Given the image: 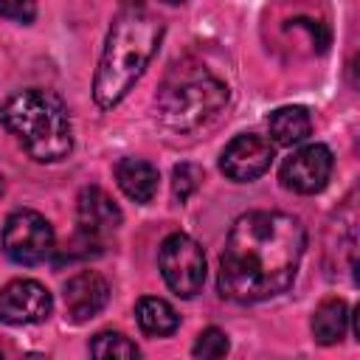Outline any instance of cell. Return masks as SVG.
<instances>
[{"instance_id": "obj_1", "label": "cell", "mask_w": 360, "mask_h": 360, "mask_svg": "<svg viewBox=\"0 0 360 360\" xmlns=\"http://www.w3.org/2000/svg\"><path fill=\"white\" fill-rule=\"evenodd\" d=\"M307 231L284 211H248L225 239L219 256V295L236 304H256L281 295L298 273Z\"/></svg>"}, {"instance_id": "obj_2", "label": "cell", "mask_w": 360, "mask_h": 360, "mask_svg": "<svg viewBox=\"0 0 360 360\" xmlns=\"http://www.w3.org/2000/svg\"><path fill=\"white\" fill-rule=\"evenodd\" d=\"M163 39V22L143 6H124L112 20L98 70L93 79V98L101 110L115 107L141 79Z\"/></svg>"}, {"instance_id": "obj_3", "label": "cell", "mask_w": 360, "mask_h": 360, "mask_svg": "<svg viewBox=\"0 0 360 360\" xmlns=\"http://www.w3.org/2000/svg\"><path fill=\"white\" fill-rule=\"evenodd\" d=\"M0 121L39 163H56L73 149L70 112L51 90L28 87L14 93L0 107Z\"/></svg>"}, {"instance_id": "obj_4", "label": "cell", "mask_w": 360, "mask_h": 360, "mask_svg": "<svg viewBox=\"0 0 360 360\" xmlns=\"http://www.w3.org/2000/svg\"><path fill=\"white\" fill-rule=\"evenodd\" d=\"M228 101V87L200 65H177L158 90V118L169 129L191 132L208 124Z\"/></svg>"}, {"instance_id": "obj_5", "label": "cell", "mask_w": 360, "mask_h": 360, "mask_svg": "<svg viewBox=\"0 0 360 360\" xmlns=\"http://www.w3.org/2000/svg\"><path fill=\"white\" fill-rule=\"evenodd\" d=\"M158 264H160V276H163L166 287L174 295L191 298V295H197L202 290L205 253H202L200 242L191 239L188 233H169L160 242Z\"/></svg>"}, {"instance_id": "obj_6", "label": "cell", "mask_w": 360, "mask_h": 360, "mask_svg": "<svg viewBox=\"0 0 360 360\" xmlns=\"http://www.w3.org/2000/svg\"><path fill=\"white\" fill-rule=\"evenodd\" d=\"M0 248L14 264H39L56 250L53 228L42 214L31 208H20L8 214L3 222Z\"/></svg>"}, {"instance_id": "obj_7", "label": "cell", "mask_w": 360, "mask_h": 360, "mask_svg": "<svg viewBox=\"0 0 360 360\" xmlns=\"http://www.w3.org/2000/svg\"><path fill=\"white\" fill-rule=\"evenodd\" d=\"M332 174V152L323 143L298 146L278 169L281 186L295 194H315L329 183Z\"/></svg>"}, {"instance_id": "obj_8", "label": "cell", "mask_w": 360, "mask_h": 360, "mask_svg": "<svg viewBox=\"0 0 360 360\" xmlns=\"http://www.w3.org/2000/svg\"><path fill=\"white\" fill-rule=\"evenodd\" d=\"M53 298L45 284L34 278H14L0 290V321L11 326L39 323L51 315Z\"/></svg>"}, {"instance_id": "obj_9", "label": "cell", "mask_w": 360, "mask_h": 360, "mask_svg": "<svg viewBox=\"0 0 360 360\" xmlns=\"http://www.w3.org/2000/svg\"><path fill=\"white\" fill-rule=\"evenodd\" d=\"M273 163V143L256 132H242L228 141L219 155V169L233 183H250L262 177Z\"/></svg>"}, {"instance_id": "obj_10", "label": "cell", "mask_w": 360, "mask_h": 360, "mask_svg": "<svg viewBox=\"0 0 360 360\" xmlns=\"http://www.w3.org/2000/svg\"><path fill=\"white\" fill-rule=\"evenodd\" d=\"M110 301V284L96 270H82L65 281V309L70 321L82 323L96 318Z\"/></svg>"}, {"instance_id": "obj_11", "label": "cell", "mask_w": 360, "mask_h": 360, "mask_svg": "<svg viewBox=\"0 0 360 360\" xmlns=\"http://www.w3.org/2000/svg\"><path fill=\"white\" fill-rule=\"evenodd\" d=\"M76 219H79L82 233H87L93 239H101V236H107L110 231H115L121 225V208L115 205V200L104 188L87 186V188L79 191Z\"/></svg>"}, {"instance_id": "obj_12", "label": "cell", "mask_w": 360, "mask_h": 360, "mask_svg": "<svg viewBox=\"0 0 360 360\" xmlns=\"http://www.w3.org/2000/svg\"><path fill=\"white\" fill-rule=\"evenodd\" d=\"M115 183H118V188L129 200H135V202L143 205V202H152V197L158 194L160 174L143 158H121L115 163Z\"/></svg>"}, {"instance_id": "obj_13", "label": "cell", "mask_w": 360, "mask_h": 360, "mask_svg": "<svg viewBox=\"0 0 360 360\" xmlns=\"http://www.w3.org/2000/svg\"><path fill=\"white\" fill-rule=\"evenodd\" d=\"M267 127H270L273 143H278V146H295V143H304L309 138L312 118H309V112L304 107L290 104V107H278L276 112H270Z\"/></svg>"}, {"instance_id": "obj_14", "label": "cell", "mask_w": 360, "mask_h": 360, "mask_svg": "<svg viewBox=\"0 0 360 360\" xmlns=\"http://www.w3.org/2000/svg\"><path fill=\"white\" fill-rule=\"evenodd\" d=\"M349 307L343 298H326L315 315H312V335L321 346H332L338 340H343L346 329H349Z\"/></svg>"}, {"instance_id": "obj_15", "label": "cell", "mask_w": 360, "mask_h": 360, "mask_svg": "<svg viewBox=\"0 0 360 360\" xmlns=\"http://www.w3.org/2000/svg\"><path fill=\"white\" fill-rule=\"evenodd\" d=\"M135 318H138V326L152 338H166L180 326V315L174 312V307L155 295H146L138 301Z\"/></svg>"}, {"instance_id": "obj_16", "label": "cell", "mask_w": 360, "mask_h": 360, "mask_svg": "<svg viewBox=\"0 0 360 360\" xmlns=\"http://www.w3.org/2000/svg\"><path fill=\"white\" fill-rule=\"evenodd\" d=\"M90 354L93 357H101V360H107V357H124V360H129V357H138L141 352L121 332H98L90 340Z\"/></svg>"}, {"instance_id": "obj_17", "label": "cell", "mask_w": 360, "mask_h": 360, "mask_svg": "<svg viewBox=\"0 0 360 360\" xmlns=\"http://www.w3.org/2000/svg\"><path fill=\"white\" fill-rule=\"evenodd\" d=\"M228 349H231L228 335H225L222 329H217V326H208V329H202V332L197 335V340H194V346H191V354H194V357H208V360H214V357H225Z\"/></svg>"}, {"instance_id": "obj_18", "label": "cell", "mask_w": 360, "mask_h": 360, "mask_svg": "<svg viewBox=\"0 0 360 360\" xmlns=\"http://www.w3.org/2000/svg\"><path fill=\"white\" fill-rule=\"evenodd\" d=\"M200 183H202V169H200V166H194V163H180V166H174V172H172V191H174V200L186 202V200L200 188Z\"/></svg>"}, {"instance_id": "obj_19", "label": "cell", "mask_w": 360, "mask_h": 360, "mask_svg": "<svg viewBox=\"0 0 360 360\" xmlns=\"http://www.w3.org/2000/svg\"><path fill=\"white\" fill-rule=\"evenodd\" d=\"M0 17L14 22H31L37 17V0H0Z\"/></svg>"}, {"instance_id": "obj_20", "label": "cell", "mask_w": 360, "mask_h": 360, "mask_svg": "<svg viewBox=\"0 0 360 360\" xmlns=\"http://www.w3.org/2000/svg\"><path fill=\"white\" fill-rule=\"evenodd\" d=\"M3 191H6V183H3V174H0V197H3Z\"/></svg>"}, {"instance_id": "obj_21", "label": "cell", "mask_w": 360, "mask_h": 360, "mask_svg": "<svg viewBox=\"0 0 360 360\" xmlns=\"http://www.w3.org/2000/svg\"><path fill=\"white\" fill-rule=\"evenodd\" d=\"M166 3H174L177 6V3H186V0H166Z\"/></svg>"}, {"instance_id": "obj_22", "label": "cell", "mask_w": 360, "mask_h": 360, "mask_svg": "<svg viewBox=\"0 0 360 360\" xmlns=\"http://www.w3.org/2000/svg\"><path fill=\"white\" fill-rule=\"evenodd\" d=\"M0 354H3V349H0Z\"/></svg>"}]
</instances>
